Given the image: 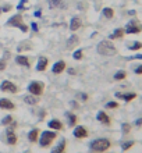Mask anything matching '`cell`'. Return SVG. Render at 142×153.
<instances>
[{"label": "cell", "instance_id": "obj_1", "mask_svg": "<svg viewBox=\"0 0 142 153\" xmlns=\"http://www.w3.org/2000/svg\"><path fill=\"white\" fill-rule=\"evenodd\" d=\"M110 146H112V142L107 139V138H97L95 141L91 142V150L95 153H103L106 150L110 149Z\"/></svg>", "mask_w": 142, "mask_h": 153}, {"label": "cell", "instance_id": "obj_2", "mask_svg": "<svg viewBox=\"0 0 142 153\" xmlns=\"http://www.w3.org/2000/svg\"><path fill=\"white\" fill-rule=\"evenodd\" d=\"M97 53L102 56H114V54H117V49L112 43V40L106 39L97 45Z\"/></svg>", "mask_w": 142, "mask_h": 153}, {"label": "cell", "instance_id": "obj_3", "mask_svg": "<svg viewBox=\"0 0 142 153\" xmlns=\"http://www.w3.org/2000/svg\"><path fill=\"white\" fill-rule=\"evenodd\" d=\"M56 138H57V132H54V131H43L41 138H39V145H41L42 148H46V146L50 145Z\"/></svg>", "mask_w": 142, "mask_h": 153}, {"label": "cell", "instance_id": "obj_4", "mask_svg": "<svg viewBox=\"0 0 142 153\" xmlns=\"http://www.w3.org/2000/svg\"><path fill=\"white\" fill-rule=\"evenodd\" d=\"M124 32L128 35H134V33H139L142 32V22H139L138 20H131L127 22Z\"/></svg>", "mask_w": 142, "mask_h": 153}, {"label": "cell", "instance_id": "obj_5", "mask_svg": "<svg viewBox=\"0 0 142 153\" xmlns=\"http://www.w3.org/2000/svg\"><path fill=\"white\" fill-rule=\"evenodd\" d=\"M7 25H11V27H16V28H18V29H21L22 32H28V27L22 22V17L21 16H14V17H11L10 20L7 21Z\"/></svg>", "mask_w": 142, "mask_h": 153}, {"label": "cell", "instance_id": "obj_6", "mask_svg": "<svg viewBox=\"0 0 142 153\" xmlns=\"http://www.w3.org/2000/svg\"><path fill=\"white\" fill-rule=\"evenodd\" d=\"M43 88H45V85H43V82H41V81H32V82L28 85L29 93L33 95V96H41L42 93H43Z\"/></svg>", "mask_w": 142, "mask_h": 153}, {"label": "cell", "instance_id": "obj_7", "mask_svg": "<svg viewBox=\"0 0 142 153\" xmlns=\"http://www.w3.org/2000/svg\"><path fill=\"white\" fill-rule=\"evenodd\" d=\"M0 91H3V92H10V93H17L18 92V88H17V85L11 81H3L1 85H0Z\"/></svg>", "mask_w": 142, "mask_h": 153}, {"label": "cell", "instance_id": "obj_8", "mask_svg": "<svg viewBox=\"0 0 142 153\" xmlns=\"http://www.w3.org/2000/svg\"><path fill=\"white\" fill-rule=\"evenodd\" d=\"M74 137L78 138V139H84V138L88 137V131H86L85 127H82V125H78L77 128L74 129Z\"/></svg>", "mask_w": 142, "mask_h": 153}, {"label": "cell", "instance_id": "obj_9", "mask_svg": "<svg viewBox=\"0 0 142 153\" xmlns=\"http://www.w3.org/2000/svg\"><path fill=\"white\" fill-rule=\"evenodd\" d=\"M114 96L118 97V99H123V100H126V102H131V100H134L135 97H137V93H135V92H130V93L117 92L116 95H114Z\"/></svg>", "mask_w": 142, "mask_h": 153}, {"label": "cell", "instance_id": "obj_10", "mask_svg": "<svg viewBox=\"0 0 142 153\" xmlns=\"http://www.w3.org/2000/svg\"><path fill=\"white\" fill-rule=\"evenodd\" d=\"M6 135H7V143H8V145H16V143H17V135L14 134V131L11 129V127H10V128H7Z\"/></svg>", "mask_w": 142, "mask_h": 153}, {"label": "cell", "instance_id": "obj_11", "mask_svg": "<svg viewBox=\"0 0 142 153\" xmlns=\"http://www.w3.org/2000/svg\"><path fill=\"white\" fill-rule=\"evenodd\" d=\"M0 109L14 110L16 109V105H14L11 100H8V99H0Z\"/></svg>", "mask_w": 142, "mask_h": 153}, {"label": "cell", "instance_id": "obj_12", "mask_svg": "<svg viewBox=\"0 0 142 153\" xmlns=\"http://www.w3.org/2000/svg\"><path fill=\"white\" fill-rule=\"evenodd\" d=\"M65 70V63L63 60H60V61H57L56 64L53 65V68H52V73H54V74H61L63 71Z\"/></svg>", "mask_w": 142, "mask_h": 153}, {"label": "cell", "instance_id": "obj_13", "mask_svg": "<svg viewBox=\"0 0 142 153\" xmlns=\"http://www.w3.org/2000/svg\"><path fill=\"white\" fill-rule=\"evenodd\" d=\"M96 118H97V121H100L102 124H105V125H110V123H112V121H110V117L107 116L105 111H99Z\"/></svg>", "mask_w": 142, "mask_h": 153}, {"label": "cell", "instance_id": "obj_14", "mask_svg": "<svg viewBox=\"0 0 142 153\" xmlns=\"http://www.w3.org/2000/svg\"><path fill=\"white\" fill-rule=\"evenodd\" d=\"M48 64H49V61L46 57H39V60H38V64H36V70L38 71H45L46 68H48Z\"/></svg>", "mask_w": 142, "mask_h": 153}, {"label": "cell", "instance_id": "obj_15", "mask_svg": "<svg viewBox=\"0 0 142 153\" xmlns=\"http://www.w3.org/2000/svg\"><path fill=\"white\" fill-rule=\"evenodd\" d=\"M65 146H67V141H65V139H61V141L59 142V145H57L56 148H53L52 153H64Z\"/></svg>", "mask_w": 142, "mask_h": 153}, {"label": "cell", "instance_id": "obj_16", "mask_svg": "<svg viewBox=\"0 0 142 153\" xmlns=\"http://www.w3.org/2000/svg\"><path fill=\"white\" fill-rule=\"evenodd\" d=\"M16 61H17V64L24 65V67H27V68H29V67H31L29 60H28V57H27V56H21V54H18V56L16 57Z\"/></svg>", "mask_w": 142, "mask_h": 153}, {"label": "cell", "instance_id": "obj_17", "mask_svg": "<svg viewBox=\"0 0 142 153\" xmlns=\"http://www.w3.org/2000/svg\"><path fill=\"white\" fill-rule=\"evenodd\" d=\"M124 35H126L124 29H123V28H117V29H116V31H114V32L109 36V39H112V40H113V39H123V38H124Z\"/></svg>", "mask_w": 142, "mask_h": 153}, {"label": "cell", "instance_id": "obj_18", "mask_svg": "<svg viewBox=\"0 0 142 153\" xmlns=\"http://www.w3.org/2000/svg\"><path fill=\"white\" fill-rule=\"evenodd\" d=\"M48 125H49V128L54 129V131H61V129H63V124H61V121H59V120L49 121Z\"/></svg>", "mask_w": 142, "mask_h": 153}, {"label": "cell", "instance_id": "obj_19", "mask_svg": "<svg viewBox=\"0 0 142 153\" xmlns=\"http://www.w3.org/2000/svg\"><path fill=\"white\" fill-rule=\"evenodd\" d=\"M31 49H32V45H31V42H29V40H24L22 43L18 45L17 50H18V52H24V50H31Z\"/></svg>", "mask_w": 142, "mask_h": 153}, {"label": "cell", "instance_id": "obj_20", "mask_svg": "<svg viewBox=\"0 0 142 153\" xmlns=\"http://www.w3.org/2000/svg\"><path fill=\"white\" fill-rule=\"evenodd\" d=\"M80 27H81V20H80L78 17H73L71 24H70V29H71V31H77Z\"/></svg>", "mask_w": 142, "mask_h": 153}, {"label": "cell", "instance_id": "obj_21", "mask_svg": "<svg viewBox=\"0 0 142 153\" xmlns=\"http://www.w3.org/2000/svg\"><path fill=\"white\" fill-rule=\"evenodd\" d=\"M38 135H39V129L38 128H33L32 131H29V134H28V139H29V142H36L39 138H38Z\"/></svg>", "mask_w": 142, "mask_h": 153}, {"label": "cell", "instance_id": "obj_22", "mask_svg": "<svg viewBox=\"0 0 142 153\" xmlns=\"http://www.w3.org/2000/svg\"><path fill=\"white\" fill-rule=\"evenodd\" d=\"M50 7H57V8H64V1L63 0H48Z\"/></svg>", "mask_w": 142, "mask_h": 153}, {"label": "cell", "instance_id": "obj_23", "mask_svg": "<svg viewBox=\"0 0 142 153\" xmlns=\"http://www.w3.org/2000/svg\"><path fill=\"white\" fill-rule=\"evenodd\" d=\"M102 14H103V17H106V18H113L114 17V10L110 7H105L103 10H102Z\"/></svg>", "mask_w": 142, "mask_h": 153}, {"label": "cell", "instance_id": "obj_24", "mask_svg": "<svg viewBox=\"0 0 142 153\" xmlns=\"http://www.w3.org/2000/svg\"><path fill=\"white\" fill-rule=\"evenodd\" d=\"M78 42H80V39H78V36H75V35H73V36L70 38L68 40H67V48L68 49H73L75 45H78Z\"/></svg>", "mask_w": 142, "mask_h": 153}, {"label": "cell", "instance_id": "obj_25", "mask_svg": "<svg viewBox=\"0 0 142 153\" xmlns=\"http://www.w3.org/2000/svg\"><path fill=\"white\" fill-rule=\"evenodd\" d=\"M134 145H135V142H134V141H126V142H123V143H121V149H123V152H127V150H130Z\"/></svg>", "mask_w": 142, "mask_h": 153}, {"label": "cell", "instance_id": "obj_26", "mask_svg": "<svg viewBox=\"0 0 142 153\" xmlns=\"http://www.w3.org/2000/svg\"><path fill=\"white\" fill-rule=\"evenodd\" d=\"M24 100H25V103H28V105H35V103H38V99L33 95H27V96L24 97Z\"/></svg>", "mask_w": 142, "mask_h": 153}, {"label": "cell", "instance_id": "obj_27", "mask_svg": "<svg viewBox=\"0 0 142 153\" xmlns=\"http://www.w3.org/2000/svg\"><path fill=\"white\" fill-rule=\"evenodd\" d=\"M65 117L68 118L70 125H71V127L77 124V116H75V114H73V113H70V111H68V113H65Z\"/></svg>", "mask_w": 142, "mask_h": 153}, {"label": "cell", "instance_id": "obj_28", "mask_svg": "<svg viewBox=\"0 0 142 153\" xmlns=\"http://www.w3.org/2000/svg\"><path fill=\"white\" fill-rule=\"evenodd\" d=\"M126 76H127L126 71H117V73L114 74V79H116V81H121V79H126Z\"/></svg>", "mask_w": 142, "mask_h": 153}, {"label": "cell", "instance_id": "obj_29", "mask_svg": "<svg viewBox=\"0 0 142 153\" xmlns=\"http://www.w3.org/2000/svg\"><path fill=\"white\" fill-rule=\"evenodd\" d=\"M128 49H130V50H132V52L139 50V49H142V43H141V42H134V43L128 45Z\"/></svg>", "mask_w": 142, "mask_h": 153}, {"label": "cell", "instance_id": "obj_30", "mask_svg": "<svg viewBox=\"0 0 142 153\" xmlns=\"http://www.w3.org/2000/svg\"><path fill=\"white\" fill-rule=\"evenodd\" d=\"M11 123H13V117L11 116H6L3 120H1V125H8V124H11Z\"/></svg>", "mask_w": 142, "mask_h": 153}, {"label": "cell", "instance_id": "obj_31", "mask_svg": "<svg viewBox=\"0 0 142 153\" xmlns=\"http://www.w3.org/2000/svg\"><path fill=\"white\" fill-rule=\"evenodd\" d=\"M121 128H123V134L126 135V134H128L131 131V125L128 124V123H124V124L121 125Z\"/></svg>", "mask_w": 142, "mask_h": 153}, {"label": "cell", "instance_id": "obj_32", "mask_svg": "<svg viewBox=\"0 0 142 153\" xmlns=\"http://www.w3.org/2000/svg\"><path fill=\"white\" fill-rule=\"evenodd\" d=\"M117 107H118L117 102H107L106 103V109H117Z\"/></svg>", "mask_w": 142, "mask_h": 153}, {"label": "cell", "instance_id": "obj_33", "mask_svg": "<svg viewBox=\"0 0 142 153\" xmlns=\"http://www.w3.org/2000/svg\"><path fill=\"white\" fill-rule=\"evenodd\" d=\"M73 57L75 59V60H81L82 59V50H75L73 54Z\"/></svg>", "mask_w": 142, "mask_h": 153}, {"label": "cell", "instance_id": "obj_34", "mask_svg": "<svg viewBox=\"0 0 142 153\" xmlns=\"http://www.w3.org/2000/svg\"><path fill=\"white\" fill-rule=\"evenodd\" d=\"M134 73L138 74V75H141V74H142V64H139V65H137V67H135Z\"/></svg>", "mask_w": 142, "mask_h": 153}, {"label": "cell", "instance_id": "obj_35", "mask_svg": "<svg viewBox=\"0 0 142 153\" xmlns=\"http://www.w3.org/2000/svg\"><path fill=\"white\" fill-rule=\"evenodd\" d=\"M25 3H27V0H21L20 4L17 6V8H18V10H22V8H25V7H24V4H25Z\"/></svg>", "mask_w": 142, "mask_h": 153}, {"label": "cell", "instance_id": "obj_36", "mask_svg": "<svg viewBox=\"0 0 142 153\" xmlns=\"http://www.w3.org/2000/svg\"><path fill=\"white\" fill-rule=\"evenodd\" d=\"M6 61L4 60H0V71H3V70H6Z\"/></svg>", "mask_w": 142, "mask_h": 153}, {"label": "cell", "instance_id": "obj_37", "mask_svg": "<svg viewBox=\"0 0 142 153\" xmlns=\"http://www.w3.org/2000/svg\"><path fill=\"white\" fill-rule=\"evenodd\" d=\"M10 10H11V6H8V4H7V6H4V7L1 8L0 11H4V13H6V11H10Z\"/></svg>", "mask_w": 142, "mask_h": 153}, {"label": "cell", "instance_id": "obj_38", "mask_svg": "<svg viewBox=\"0 0 142 153\" xmlns=\"http://www.w3.org/2000/svg\"><path fill=\"white\" fill-rule=\"evenodd\" d=\"M31 28H32L35 32H38V29H39V28H38V24H36V22H32V24H31Z\"/></svg>", "mask_w": 142, "mask_h": 153}, {"label": "cell", "instance_id": "obj_39", "mask_svg": "<svg viewBox=\"0 0 142 153\" xmlns=\"http://www.w3.org/2000/svg\"><path fill=\"white\" fill-rule=\"evenodd\" d=\"M135 125H137V127H141L142 125V118H138V120L135 121Z\"/></svg>", "mask_w": 142, "mask_h": 153}, {"label": "cell", "instance_id": "obj_40", "mask_svg": "<svg viewBox=\"0 0 142 153\" xmlns=\"http://www.w3.org/2000/svg\"><path fill=\"white\" fill-rule=\"evenodd\" d=\"M70 105H71V106H73V107H74V109H77V107H78V105H77V102H71V103H70Z\"/></svg>", "mask_w": 142, "mask_h": 153}, {"label": "cell", "instance_id": "obj_41", "mask_svg": "<svg viewBox=\"0 0 142 153\" xmlns=\"http://www.w3.org/2000/svg\"><path fill=\"white\" fill-rule=\"evenodd\" d=\"M81 99H82V100H86V99H88V96H86L85 93H81Z\"/></svg>", "mask_w": 142, "mask_h": 153}, {"label": "cell", "instance_id": "obj_42", "mask_svg": "<svg viewBox=\"0 0 142 153\" xmlns=\"http://www.w3.org/2000/svg\"><path fill=\"white\" fill-rule=\"evenodd\" d=\"M68 74H71V75H74V74H75V70H74V68H70V70H68Z\"/></svg>", "mask_w": 142, "mask_h": 153}, {"label": "cell", "instance_id": "obj_43", "mask_svg": "<svg viewBox=\"0 0 142 153\" xmlns=\"http://www.w3.org/2000/svg\"><path fill=\"white\" fill-rule=\"evenodd\" d=\"M128 14H130V16H135L137 13H135V10H131V11H128Z\"/></svg>", "mask_w": 142, "mask_h": 153}, {"label": "cell", "instance_id": "obj_44", "mask_svg": "<svg viewBox=\"0 0 142 153\" xmlns=\"http://www.w3.org/2000/svg\"><path fill=\"white\" fill-rule=\"evenodd\" d=\"M132 59H142V54H135Z\"/></svg>", "mask_w": 142, "mask_h": 153}]
</instances>
